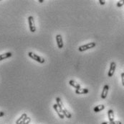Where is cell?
Here are the masks:
<instances>
[{
  "label": "cell",
  "mask_w": 124,
  "mask_h": 124,
  "mask_svg": "<svg viewBox=\"0 0 124 124\" xmlns=\"http://www.w3.org/2000/svg\"><path fill=\"white\" fill-rule=\"evenodd\" d=\"M4 115V112H2V111H0V117H2Z\"/></svg>",
  "instance_id": "ffe728a7"
},
{
  "label": "cell",
  "mask_w": 124,
  "mask_h": 124,
  "mask_svg": "<svg viewBox=\"0 0 124 124\" xmlns=\"http://www.w3.org/2000/svg\"><path fill=\"white\" fill-rule=\"evenodd\" d=\"M121 79H122V84L124 86V72L121 74Z\"/></svg>",
  "instance_id": "ac0fdd59"
},
{
  "label": "cell",
  "mask_w": 124,
  "mask_h": 124,
  "mask_svg": "<svg viewBox=\"0 0 124 124\" xmlns=\"http://www.w3.org/2000/svg\"><path fill=\"white\" fill-rule=\"evenodd\" d=\"M55 100H56V102H57V103H56V104L57 105V106L59 107V108L61 110V111L63 113V114H64L65 117H66V118H72V115H71V113H70V112H68V110L65 107L64 105H63V103H62V100H60V98H59V97H56Z\"/></svg>",
  "instance_id": "6da1fadb"
},
{
  "label": "cell",
  "mask_w": 124,
  "mask_h": 124,
  "mask_svg": "<svg viewBox=\"0 0 124 124\" xmlns=\"http://www.w3.org/2000/svg\"><path fill=\"white\" fill-rule=\"evenodd\" d=\"M69 84H70V85H71V86L73 87H75L76 89H80V84L77 83V82H76L75 81H74V80H70V81H69Z\"/></svg>",
  "instance_id": "4fadbf2b"
},
{
  "label": "cell",
  "mask_w": 124,
  "mask_h": 124,
  "mask_svg": "<svg viewBox=\"0 0 124 124\" xmlns=\"http://www.w3.org/2000/svg\"><path fill=\"white\" fill-rule=\"evenodd\" d=\"M30 121H31V118H30V117H27V118H26V120H25L22 124H29L30 123Z\"/></svg>",
  "instance_id": "e0dca14e"
},
{
  "label": "cell",
  "mask_w": 124,
  "mask_h": 124,
  "mask_svg": "<svg viewBox=\"0 0 124 124\" xmlns=\"http://www.w3.org/2000/svg\"><path fill=\"white\" fill-rule=\"evenodd\" d=\"M108 120L109 121H114V112L113 110H108Z\"/></svg>",
  "instance_id": "8fae6325"
},
{
  "label": "cell",
  "mask_w": 124,
  "mask_h": 124,
  "mask_svg": "<svg viewBox=\"0 0 124 124\" xmlns=\"http://www.w3.org/2000/svg\"><path fill=\"white\" fill-rule=\"evenodd\" d=\"M28 56H29L31 58H32L33 60H35L36 61L40 63V64H43V63H45V60L42 57H41V56L37 55L35 53H32V52H29V53H28Z\"/></svg>",
  "instance_id": "3957f363"
},
{
  "label": "cell",
  "mask_w": 124,
  "mask_h": 124,
  "mask_svg": "<svg viewBox=\"0 0 124 124\" xmlns=\"http://www.w3.org/2000/svg\"><path fill=\"white\" fill-rule=\"evenodd\" d=\"M12 56V53L11 52H7V53H4V54H1L0 55V61L2 60H4L6 58H8L9 57H11Z\"/></svg>",
  "instance_id": "7c38bea8"
},
{
  "label": "cell",
  "mask_w": 124,
  "mask_h": 124,
  "mask_svg": "<svg viewBox=\"0 0 124 124\" xmlns=\"http://www.w3.org/2000/svg\"><path fill=\"white\" fill-rule=\"evenodd\" d=\"M104 109H105V105H97V106L95 107L93 110L95 113H98V112H100V111H101V110H103Z\"/></svg>",
  "instance_id": "5bb4252c"
},
{
  "label": "cell",
  "mask_w": 124,
  "mask_h": 124,
  "mask_svg": "<svg viewBox=\"0 0 124 124\" xmlns=\"http://www.w3.org/2000/svg\"><path fill=\"white\" fill-rule=\"evenodd\" d=\"M38 1H39V2H40V3H42V2H43L44 1H43V0H39Z\"/></svg>",
  "instance_id": "44dd1931"
},
{
  "label": "cell",
  "mask_w": 124,
  "mask_h": 124,
  "mask_svg": "<svg viewBox=\"0 0 124 124\" xmlns=\"http://www.w3.org/2000/svg\"><path fill=\"white\" fill-rule=\"evenodd\" d=\"M99 2L101 5H104L106 4V1L105 0H99Z\"/></svg>",
  "instance_id": "d6986e66"
},
{
  "label": "cell",
  "mask_w": 124,
  "mask_h": 124,
  "mask_svg": "<svg viewBox=\"0 0 124 124\" xmlns=\"http://www.w3.org/2000/svg\"><path fill=\"white\" fill-rule=\"evenodd\" d=\"M53 108L54 109V110L57 112V113L58 116H59L61 119H63V118H65V115H64L63 113L61 111V110L59 108V107L57 106V104H54V105Z\"/></svg>",
  "instance_id": "52a82bcc"
},
{
  "label": "cell",
  "mask_w": 124,
  "mask_h": 124,
  "mask_svg": "<svg viewBox=\"0 0 124 124\" xmlns=\"http://www.w3.org/2000/svg\"><path fill=\"white\" fill-rule=\"evenodd\" d=\"M27 118V114L26 113H23L19 118H18L17 120V121H16V124H22L25 120H26V118Z\"/></svg>",
  "instance_id": "9c48e42d"
},
{
  "label": "cell",
  "mask_w": 124,
  "mask_h": 124,
  "mask_svg": "<svg viewBox=\"0 0 124 124\" xmlns=\"http://www.w3.org/2000/svg\"><path fill=\"white\" fill-rule=\"evenodd\" d=\"M95 46H96V43L95 42H91V43H89L88 44H85V45L80 46L78 48V51H80V52H83V51H85L86 50H88V49L94 48Z\"/></svg>",
  "instance_id": "7a4b0ae2"
},
{
  "label": "cell",
  "mask_w": 124,
  "mask_h": 124,
  "mask_svg": "<svg viewBox=\"0 0 124 124\" xmlns=\"http://www.w3.org/2000/svg\"><path fill=\"white\" fill-rule=\"evenodd\" d=\"M56 41H57V44L59 48H63V41H62V38L61 35H57L56 36Z\"/></svg>",
  "instance_id": "8992f818"
},
{
  "label": "cell",
  "mask_w": 124,
  "mask_h": 124,
  "mask_svg": "<svg viewBox=\"0 0 124 124\" xmlns=\"http://www.w3.org/2000/svg\"><path fill=\"white\" fill-rule=\"evenodd\" d=\"M124 5V0H120L117 2V7H121Z\"/></svg>",
  "instance_id": "2e32d148"
},
{
  "label": "cell",
  "mask_w": 124,
  "mask_h": 124,
  "mask_svg": "<svg viewBox=\"0 0 124 124\" xmlns=\"http://www.w3.org/2000/svg\"><path fill=\"white\" fill-rule=\"evenodd\" d=\"M88 89L86 88L78 89L75 90V93L78 94V95H84V94H87V93H88Z\"/></svg>",
  "instance_id": "30bf717a"
},
{
  "label": "cell",
  "mask_w": 124,
  "mask_h": 124,
  "mask_svg": "<svg viewBox=\"0 0 124 124\" xmlns=\"http://www.w3.org/2000/svg\"><path fill=\"white\" fill-rule=\"evenodd\" d=\"M116 64L113 61L110 63V69H109V71H108V77H112L114 74V72L116 71Z\"/></svg>",
  "instance_id": "5b68a950"
},
{
  "label": "cell",
  "mask_w": 124,
  "mask_h": 124,
  "mask_svg": "<svg viewBox=\"0 0 124 124\" xmlns=\"http://www.w3.org/2000/svg\"><path fill=\"white\" fill-rule=\"evenodd\" d=\"M28 23H29V27L30 30L32 33H35L36 31L35 23V19L32 16H30L28 18Z\"/></svg>",
  "instance_id": "277c9868"
},
{
  "label": "cell",
  "mask_w": 124,
  "mask_h": 124,
  "mask_svg": "<svg viewBox=\"0 0 124 124\" xmlns=\"http://www.w3.org/2000/svg\"><path fill=\"white\" fill-rule=\"evenodd\" d=\"M101 124H122L121 121H109V122H103Z\"/></svg>",
  "instance_id": "9a60e30c"
},
{
  "label": "cell",
  "mask_w": 124,
  "mask_h": 124,
  "mask_svg": "<svg viewBox=\"0 0 124 124\" xmlns=\"http://www.w3.org/2000/svg\"><path fill=\"white\" fill-rule=\"evenodd\" d=\"M108 90H109V86L108 85H106L103 89V91H102V93H101V98L102 99H106L107 97V95H108Z\"/></svg>",
  "instance_id": "ba28073f"
}]
</instances>
